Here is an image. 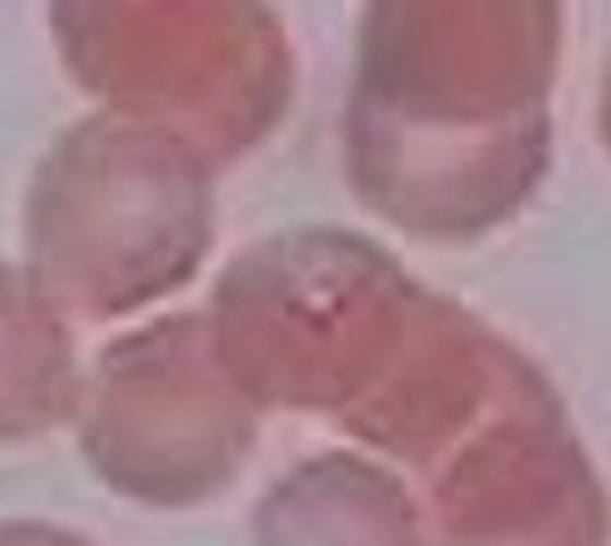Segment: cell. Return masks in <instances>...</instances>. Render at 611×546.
<instances>
[{
    "label": "cell",
    "instance_id": "1",
    "mask_svg": "<svg viewBox=\"0 0 611 546\" xmlns=\"http://www.w3.org/2000/svg\"><path fill=\"white\" fill-rule=\"evenodd\" d=\"M204 0H50L64 69L104 111L197 129Z\"/></svg>",
    "mask_w": 611,
    "mask_h": 546
}]
</instances>
